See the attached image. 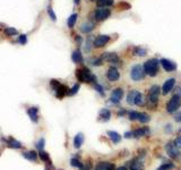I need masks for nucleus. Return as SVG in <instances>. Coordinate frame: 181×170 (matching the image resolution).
Returning a JSON list of instances; mask_svg holds the SVG:
<instances>
[{
    "instance_id": "nucleus-5",
    "label": "nucleus",
    "mask_w": 181,
    "mask_h": 170,
    "mask_svg": "<svg viewBox=\"0 0 181 170\" xmlns=\"http://www.w3.org/2000/svg\"><path fill=\"white\" fill-rule=\"evenodd\" d=\"M130 76H131V78L134 81H140V79H143L144 76H145V70H144L143 66L135 65L134 67L131 68V70H130Z\"/></svg>"
},
{
    "instance_id": "nucleus-28",
    "label": "nucleus",
    "mask_w": 181,
    "mask_h": 170,
    "mask_svg": "<svg viewBox=\"0 0 181 170\" xmlns=\"http://www.w3.org/2000/svg\"><path fill=\"white\" fill-rule=\"evenodd\" d=\"M39 157L41 158V160L44 161L45 163H48V166H50L51 164V160H50V157H49V154L46 152H43V151H40L39 152Z\"/></svg>"
},
{
    "instance_id": "nucleus-33",
    "label": "nucleus",
    "mask_w": 181,
    "mask_h": 170,
    "mask_svg": "<svg viewBox=\"0 0 181 170\" xmlns=\"http://www.w3.org/2000/svg\"><path fill=\"white\" fill-rule=\"evenodd\" d=\"M5 34L8 35V36H13V35H17L18 32H17V30H15L14 27H7V28L5 30Z\"/></svg>"
},
{
    "instance_id": "nucleus-36",
    "label": "nucleus",
    "mask_w": 181,
    "mask_h": 170,
    "mask_svg": "<svg viewBox=\"0 0 181 170\" xmlns=\"http://www.w3.org/2000/svg\"><path fill=\"white\" fill-rule=\"evenodd\" d=\"M78 90H79V84H75L70 90H69L68 95H75V94L78 92Z\"/></svg>"
},
{
    "instance_id": "nucleus-46",
    "label": "nucleus",
    "mask_w": 181,
    "mask_h": 170,
    "mask_svg": "<svg viewBox=\"0 0 181 170\" xmlns=\"http://www.w3.org/2000/svg\"><path fill=\"white\" fill-rule=\"evenodd\" d=\"M119 7H123L125 9H129L130 8V5L126 4V2H121V4H119Z\"/></svg>"
},
{
    "instance_id": "nucleus-50",
    "label": "nucleus",
    "mask_w": 181,
    "mask_h": 170,
    "mask_svg": "<svg viewBox=\"0 0 181 170\" xmlns=\"http://www.w3.org/2000/svg\"><path fill=\"white\" fill-rule=\"evenodd\" d=\"M79 170H91L89 166H83L82 168H79Z\"/></svg>"
},
{
    "instance_id": "nucleus-41",
    "label": "nucleus",
    "mask_w": 181,
    "mask_h": 170,
    "mask_svg": "<svg viewBox=\"0 0 181 170\" xmlns=\"http://www.w3.org/2000/svg\"><path fill=\"white\" fill-rule=\"evenodd\" d=\"M172 168H173L172 163H164V164H162L157 170H171Z\"/></svg>"
},
{
    "instance_id": "nucleus-40",
    "label": "nucleus",
    "mask_w": 181,
    "mask_h": 170,
    "mask_svg": "<svg viewBox=\"0 0 181 170\" xmlns=\"http://www.w3.org/2000/svg\"><path fill=\"white\" fill-rule=\"evenodd\" d=\"M18 43H20V44H26L27 42V36H26L25 34H20L19 36H18Z\"/></svg>"
},
{
    "instance_id": "nucleus-32",
    "label": "nucleus",
    "mask_w": 181,
    "mask_h": 170,
    "mask_svg": "<svg viewBox=\"0 0 181 170\" xmlns=\"http://www.w3.org/2000/svg\"><path fill=\"white\" fill-rule=\"evenodd\" d=\"M135 104H137V106H144L145 104V100H144V96H143V94L139 93L138 92L137 96H136V100H135Z\"/></svg>"
},
{
    "instance_id": "nucleus-48",
    "label": "nucleus",
    "mask_w": 181,
    "mask_h": 170,
    "mask_svg": "<svg viewBox=\"0 0 181 170\" xmlns=\"http://www.w3.org/2000/svg\"><path fill=\"white\" fill-rule=\"evenodd\" d=\"M125 137H126V138H130V137H134V134H132V132H127V133H125Z\"/></svg>"
},
{
    "instance_id": "nucleus-1",
    "label": "nucleus",
    "mask_w": 181,
    "mask_h": 170,
    "mask_svg": "<svg viewBox=\"0 0 181 170\" xmlns=\"http://www.w3.org/2000/svg\"><path fill=\"white\" fill-rule=\"evenodd\" d=\"M76 77L79 82H85V83H96V77L91 73L89 69L87 68H82L76 70Z\"/></svg>"
},
{
    "instance_id": "nucleus-22",
    "label": "nucleus",
    "mask_w": 181,
    "mask_h": 170,
    "mask_svg": "<svg viewBox=\"0 0 181 170\" xmlns=\"http://www.w3.org/2000/svg\"><path fill=\"white\" fill-rule=\"evenodd\" d=\"M7 143H8L9 147H11V149H20L22 147V143L16 141L13 137H9L8 140H7Z\"/></svg>"
},
{
    "instance_id": "nucleus-26",
    "label": "nucleus",
    "mask_w": 181,
    "mask_h": 170,
    "mask_svg": "<svg viewBox=\"0 0 181 170\" xmlns=\"http://www.w3.org/2000/svg\"><path fill=\"white\" fill-rule=\"evenodd\" d=\"M113 2H114L113 0H97L96 5L99 8H104V7H109V6L113 5Z\"/></svg>"
},
{
    "instance_id": "nucleus-49",
    "label": "nucleus",
    "mask_w": 181,
    "mask_h": 170,
    "mask_svg": "<svg viewBox=\"0 0 181 170\" xmlns=\"http://www.w3.org/2000/svg\"><path fill=\"white\" fill-rule=\"evenodd\" d=\"M123 115H126V110L125 109H120L118 111V116H123Z\"/></svg>"
},
{
    "instance_id": "nucleus-17",
    "label": "nucleus",
    "mask_w": 181,
    "mask_h": 170,
    "mask_svg": "<svg viewBox=\"0 0 181 170\" xmlns=\"http://www.w3.org/2000/svg\"><path fill=\"white\" fill-rule=\"evenodd\" d=\"M93 30H94V23H92V22H86L80 25V31L83 33H89Z\"/></svg>"
},
{
    "instance_id": "nucleus-21",
    "label": "nucleus",
    "mask_w": 181,
    "mask_h": 170,
    "mask_svg": "<svg viewBox=\"0 0 181 170\" xmlns=\"http://www.w3.org/2000/svg\"><path fill=\"white\" fill-rule=\"evenodd\" d=\"M108 135L109 137L111 138V141H112L114 144H117V143H119L121 141V136L117 133V132H113V130H109L108 132Z\"/></svg>"
},
{
    "instance_id": "nucleus-30",
    "label": "nucleus",
    "mask_w": 181,
    "mask_h": 170,
    "mask_svg": "<svg viewBox=\"0 0 181 170\" xmlns=\"http://www.w3.org/2000/svg\"><path fill=\"white\" fill-rule=\"evenodd\" d=\"M77 21V14H73L70 15V17L68 18V22H67V25H68L69 28H73L75 26V23Z\"/></svg>"
},
{
    "instance_id": "nucleus-19",
    "label": "nucleus",
    "mask_w": 181,
    "mask_h": 170,
    "mask_svg": "<svg viewBox=\"0 0 181 170\" xmlns=\"http://www.w3.org/2000/svg\"><path fill=\"white\" fill-rule=\"evenodd\" d=\"M71 60L75 62V64H80L83 62V56H82V52L79 50H75L71 53Z\"/></svg>"
},
{
    "instance_id": "nucleus-10",
    "label": "nucleus",
    "mask_w": 181,
    "mask_h": 170,
    "mask_svg": "<svg viewBox=\"0 0 181 170\" xmlns=\"http://www.w3.org/2000/svg\"><path fill=\"white\" fill-rule=\"evenodd\" d=\"M174 84H175V79L174 78H169L164 82L163 87H162V93L165 95V94L170 93L172 91V89L174 87Z\"/></svg>"
},
{
    "instance_id": "nucleus-11",
    "label": "nucleus",
    "mask_w": 181,
    "mask_h": 170,
    "mask_svg": "<svg viewBox=\"0 0 181 170\" xmlns=\"http://www.w3.org/2000/svg\"><path fill=\"white\" fill-rule=\"evenodd\" d=\"M122 96H123V90L120 89V87H118V89H116L114 91L112 92L111 94V102L114 103V104H117V103H119L120 100L122 99Z\"/></svg>"
},
{
    "instance_id": "nucleus-34",
    "label": "nucleus",
    "mask_w": 181,
    "mask_h": 170,
    "mask_svg": "<svg viewBox=\"0 0 181 170\" xmlns=\"http://www.w3.org/2000/svg\"><path fill=\"white\" fill-rule=\"evenodd\" d=\"M92 47H93V39H92V36H88V38H87V40H86V47H85V51H86V52H89Z\"/></svg>"
},
{
    "instance_id": "nucleus-27",
    "label": "nucleus",
    "mask_w": 181,
    "mask_h": 170,
    "mask_svg": "<svg viewBox=\"0 0 181 170\" xmlns=\"http://www.w3.org/2000/svg\"><path fill=\"white\" fill-rule=\"evenodd\" d=\"M110 117H111V112H110V110L109 109H102V110L100 111V118L102 119V120H104V121H108L109 119H110Z\"/></svg>"
},
{
    "instance_id": "nucleus-31",
    "label": "nucleus",
    "mask_w": 181,
    "mask_h": 170,
    "mask_svg": "<svg viewBox=\"0 0 181 170\" xmlns=\"http://www.w3.org/2000/svg\"><path fill=\"white\" fill-rule=\"evenodd\" d=\"M138 120H139L140 123L145 124V123H148V121L151 120V117H149V115H147L146 112H142V113H139Z\"/></svg>"
},
{
    "instance_id": "nucleus-43",
    "label": "nucleus",
    "mask_w": 181,
    "mask_h": 170,
    "mask_svg": "<svg viewBox=\"0 0 181 170\" xmlns=\"http://www.w3.org/2000/svg\"><path fill=\"white\" fill-rule=\"evenodd\" d=\"M102 62H103V59H102V57H100V58H97V59H94L92 61V65L93 66H100V65H102Z\"/></svg>"
},
{
    "instance_id": "nucleus-15",
    "label": "nucleus",
    "mask_w": 181,
    "mask_h": 170,
    "mask_svg": "<svg viewBox=\"0 0 181 170\" xmlns=\"http://www.w3.org/2000/svg\"><path fill=\"white\" fill-rule=\"evenodd\" d=\"M114 164L110 162H99L95 167V170H113Z\"/></svg>"
},
{
    "instance_id": "nucleus-25",
    "label": "nucleus",
    "mask_w": 181,
    "mask_h": 170,
    "mask_svg": "<svg viewBox=\"0 0 181 170\" xmlns=\"http://www.w3.org/2000/svg\"><path fill=\"white\" fill-rule=\"evenodd\" d=\"M137 94H138L137 90L130 91L129 94H128V96H127V102H128V104H135V100H136Z\"/></svg>"
},
{
    "instance_id": "nucleus-18",
    "label": "nucleus",
    "mask_w": 181,
    "mask_h": 170,
    "mask_svg": "<svg viewBox=\"0 0 181 170\" xmlns=\"http://www.w3.org/2000/svg\"><path fill=\"white\" fill-rule=\"evenodd\" d=\"M148 133H149V129H148V127L138 128V129H136V130H134V132H132L134 137H143V136H146Z\"/></svg>"
},
{
    "instance_id": "nucleus-24",
    "label": "nucleus",
    "mask_w": 181,
    "mask_h": 170,
    "mask_svg": "<svg viewBox=\"0 0 181 170\" xmlns=\"http://www.w3.org/2000/svg\"><path fill=\"white\" fill-rule=\"evenodd\" d=\"M132 53H134V56L144 57V56H146L147 50L145 49V48H142V47H135L134 50H132Z\"/></svg>"
},
{
    "instance_id": "nucleus-54",
    "label": "nucleus",
    "mask_w": 181,
    "mask_h": 170,
    "mask_svg": "<svg viewBox=\"0 0 181 170\" xmlns=\"http://www.w3.org/2000/svg\"><path fill=\"white\" fill-rule=\"evenodd\" d=\"M91 1H97V0H91Z\"/></svg>"
},
{
    "instance_id": "nucleus-29",
    "label": "nucleus",
    "mask_w": 181,
    "mask_h": 170,
    "mask_svg": "<svg viewBox=\"0 0 181 170\" xmlns=\"http://www.w3.org/2000/svg\"><path fill=\"white\" fill-rule=\"evenodd\" d=\"M143 168H144L143 163L140 161H138V160L132 161L131 164H130V170H143Z\"/></svg>"
},
{
    "instance_id": "nucleus-14",
    "label": "nucleus",
    "mask_w": 181,
    "mask_h": 170,
    "mask_svg": "<svg viewBox=\"0 0 181 170\" xmlns=\"http://www.w3.org/2000/svg\"><path fill=\"white\" fill-rule=\"evenodd\" d=\"M56 96L57 98H59V99H62L66 94H68V92H69V90H68V87L67 86H65V85H59L56 90Z\"/></svg>"
},
{
    "instance_id": "nucleus-44",
    "label": "nucleus",
    "mask_w": 181,
    "mask_h": 170,
    "mask_svg": "<svg viewBox=\"0 0 181 170\" xmlns=\"http://www.w3.org/2000/svg\"><path fill=\"white\" fill-rule=\"evenodd\" d=\"M174 144L177 145V147H178L179 150H181V135L179 136V137H177V138H175V141H174Z\"/></svg>"
},
{
    "instance_id": "nucleus-45",
    "label": "nucleus",
    "mask_w": 181,
    "mask_h": 170,
    "mask_svg": "<svg viewBox=\"0 0 181 170\" xmlns=\"http://www.w3.org/2000/svg\"><path fill=\"white\" fill-rule=\"evenodd\" d=\"M59 85H60V83H59L58 81H56V79H52L51 81V86H52V89H53V90H56Z\"/></svg>"
},
{
    "instance_id": "nucleus-51",
    "label": "nucleus",
    "mask_w": 181,
    "mask_h": 170,
    "mask_svg": "<svg viewBox=\"0 0 181 170\" xmlns=\"http://www.w3.org/2000/svg\"><path fill=\"white\" fill-rule=\"evenodd\" d=\"M76 41H77L78 44H80V43H82V38H80L79 35H76Z\"/></svg>"
},
{
    "instance_id": "nucleus-8",
    "label": "nucleus",
    "mask_w": 181,
    "mask_h": 170,
    "mask_svg": "<svg viewBox=\"0 0 181 170\" xmlns=\"http://www.w3.org/2000/svg\"><path fill=\"white\" fill-rule=\"evenodd\" d=\"M110 15H111V10L108 9L106 7L99 8L95 11V18H96V21H105L106 18H109Z\"/></svg>"
},
{
    "instance_id": "nucleus-55",
    "label": "nucleus",
    "mask_w": 181,
    "mask_h": 170,
    "mask_svg": "<svg viewBox=\"0 0 181 170\" xmlns=\"http://www.w3.org/2000/svg\"><path fill=\"white\" fill-rule=\"evenodd\" d=\"M180 133H181V130H180Z\"/></svg>"
},
{
    "instance_id": "nucleus-35",
    "label": "nucleus",
    "mask_w": 181,
    "mask_h": 170,
    "mask_svg": "<svg viewBox=\"0 0 181 170\" xmlns=\"http://www.w3.org/2000/svg\"><path fill=\"white\" fill-rule=\"evenodd\" d=\"M70 164H71L73 167H77V168H82V167H83V163L79 161L78 159H75V158L70 160Z\"/></svg>"
},
{
    "instance_id": "nucleus-7",
    "label": "nucleus",
    "mask_w": 181,
    "mask_h": 170,
    "mask_svg": "<svg viewBox=\"0 0 181 170\" xmlns=\"http://www.w3.org/2000/svg\"><path fill=\"white\" fill-rule=\"evenodd\" d=\"M101 57H102L103 60L108 61V62H111V64H114V65H120L121 64L120 58L114 52H104Z\"/></svg>"
},
{
    "instance_id": "nucleus-6",
    "label": "nucleus",
    "mask_w": 181,
    "mask_h": 170,
    "mask_svg": "<svg viewBox=\"0 0 181 170\" xmlns=\"http://www.w3.org/2000/svg\"><path fill=\"white\" fill-rule=\"evenodd\" d=\"M165 151L169 154V157H171L173 159H178L180 157V151L177 147V145L174 144V142H169L165 145Z\"/></svg>"
},
{
    "instance_id": "nucleus-38",
    "label": "nucleus",
    "mask_w": 181,
    "mask_h": 170,
    "mask_svg": "<svg viewBox=\"0 0 181 170\" xmlns=\"http://www.w3.org/2000/svg\"><path fill=\"white\" fill-rule=\"evenodd\" d=\"M128 116H129L130 120H136V119H138V117H139V113H138L137 111H129Z\"/></svg>"
},
{
    "instance_id": "nucleus-52",
    "label": "nucleus",
    "mask_w": 181,
    "mask_h": 170,
    "mask_svg": "<svg viewBox=\"0 0 181 170\" xmlns=\"http://www.w3.org/2000/svg\"><path fill=\"white\" fill-rule=\"evenodd\" d=\"M117 170H127L126 167H119V168H117Z\"/></svg>"
},
{
    "instance_id": "nucleus-16",
    "label": "nucleus",
    "mask_w": 181,
    "mask_h": 170,
    "mask_svg": "<svg viewBox=\"0 0 181 170\" xmlns=\"http://www.w3.org/2000/svg\"><path fill=\"white\" fill-rule=\"evenodd\" d=\"M37 111H39V109L35 108V107H32V108H28V109H27V115L30 116V118H31V120H32L33 123H37V120H39Z\"/></svg>"
},
{
    "instance_id": "nucleus-13",
    "label": "nucleus",
    "mask_w": 181,
    "mask_h": 170,
    "mask_svg": "<svg viewBox=\"0 0 181 170\" xmlns=\"http://www.w3.org/2000/svg\"><path fill=\"white\" fill-rule=\"evenodd\" d=\"M119 72H118V69L116 67H110L108 69V72H106V77H108V79L109 81H111V82H116V81H118L119 79Z\"/></svg>"
},
{
    "instance_id": "nucleus-47",
    "label": "nucleus",
    "mask_w": 181,
    "mask_h": 170,
    "mask_svg": "<svg viewBox=\"0 0 181 170\" xmlns=\"http://www.w3.org/2000/svg\"><path fill=\"white\" fill-rule=\"evenodd\" d=\"M174 119H175V121H178V123H181V111L179 113H177L175 116H174Z\"/></svg>"
},
{
    "instance_id": "nucleus-53",
    "label": "nucleus",
    "mask_w": 181,
    "mask_h": 170,
    "mask_svg": "<svg viewBox=\"0 0 181 170\" xmlns=\"http://www.w3.org/2000/svg\"><path fill=\"white\" fill-rule=\"evenodd\" d=\"M45 170H54V169L52 168V167H51V164H50V166H49V167H48V168H46V169H45Z\"/></svg>"
},
{
    "instance_id": "nucleus-2",
    "label": "nucleus",
    "mask_w": 181,
    "mask_h": 170,
    "mask_svg": "<svg viewBox=\"0 0 181 170\" xmlns=\"http://www.w3.org/2000/svg\"><path fill=\"white\" fill-rule=\"evenodd\" d=\"M144 70H145V74H147L148 76L151 77H155L158 74V61L155 58H152V59H148L144 64Z\"/></svg>"
},
{
    "instance_id": "nucleus-9",
    "label": "nucleus",
    "mask_w": 181,
    "mask_h": 170,
    "mask_svg": "<svg viewBox=\"0 0 181 170\" xmlns=\"http://www.w3.org/2000/svg\"><path fill=\"white\" fill-rule=\"evenodd\" d=\"M160 64L162 65V67H163V69L165 72H173V70L177 69L175 62H173V61H171V60H169V59H165V58L161 59Z\"/></svg>"
},
{
    "instance_id": "nucleus-20",
    "label": "nucleus",
    "mask_w": 181,
    "mask_h": 170,
    "mask_svg": "<svg viewBox=\"0 0 181 170\" xmlns=\"http://www.w3.org/2000/svg\"><path fill=\"white\" fill-rule=\"evenodd\" d=\"M83 143H84V135L82 133H78L77 135L75 136V138H74V146L76 149H79Z\"/></svg>"
},
{
    "instance_id": "nucleus-12",
    "label": "nucleus",
    "mask_w": 181,
    "mask_h": 170,
    "mask_svg": "<svg viewBox=\"0 0 181 170\" xmlns=\"http://www.w3.org/2000/svg\"><path fill=\"white\" fill-rule=\"evenodd\" d=\"M109 41H110V36H108V35H99L94 40V47L95 48L104 47Z\"/></svg>"
},
{
    "instance_id": "nucleus-3",
    "label": "nucleus",
    "mask_w": 181,
    "mask_h": 170,
    "mask_svg": "<svg viewBox=\"0 0 181 170\" xmlns=\"http://www.w3.org/2000/svg\"><path fill=\"white\" fill-rule=\"evenodd\" d=\"M181 107V96L173 94L172 99L168 102L166 104V110L169 113H174Z\"/></svg>"
},
{
    "instance_id": "nucleus-37",
    "label": "nucleus",
    "mask_w": 181,
    "mask_h": 170,
    "mask_svg": "<svg viewBox=\"0 0 181 170\" xmlns=\"http://www.w3.org/2000/svg\"><path fill=\"white\" fill-rule=\"evenodd\" d=\"M48 14H49V16L51 18L52 21H57V16H56V14H54V11H53V9L51 8V6H49L48 7Z\"/></svg>"
},
{
    "instance_id": "nucleus-4",
    "label": "nucleus",
    "mask_w": 181,
    "mask_h": 170,
    "mask_svg": "<svg viewBox=\"0 0 181 170\" xmlns=\"http://www.w3.org/2000/svg\"><path fill=\"white\" fill-rule=\"evenodd\" d=\"M160 91H161V89H160V86H157V85H153V86L149 89L147 100H148V103H149L151 106L154 107L156 103H157V101H158V95H160Z\"/></svg>"
},
{
    "instance_id": "nucleus-39",
    "label": "nucleus",
    "mask_w": 181,
    "mask_h": 170,
    "mask_svg": "<svg viewBox=\"0 0 181 170\" xmlns=\"http://www.w3.org/2000/svg\"><path fill=\"white\" fill-rule=\"evenodd\" d=\"M44 144H45V141H44V138H41L37 143H36V149L39 150V151H42L44 147Z\"/></svg>"
},
{
    "instance_id": "nucleus-42",
    "label": "nucleus",
    "mask_w": 181,
    "mask_h": 170,
    "mask_svg": "<svg viewBox=\"0 0 181 170\" xmlns=\"http://www.w3.org/2000/svg\"><path fill=\"white\" fill-rule=\"evenodd\" d=\"M95 90L99 92V93L101 94L102 96H104V89L101 86L100 84H97V83H95Z\"/></svg>"
},
{
    "instance_id": "nucleus-23",
    "label": "nucleus",
    "mask_w": 181,
    "mask_h": 170,
    "mask_svg": "<svg viewBox=\"0 0 181 170\" xmlns=\"http://www.w3.org/2000/svg\"><path fill=\"white\" fill-rule=\"evenodd\" d=\"M23 155L25 159L30 160V161H36V159H37V153L35 151H27V152L23 153Z\"/></svg>"
}]
</instances>
